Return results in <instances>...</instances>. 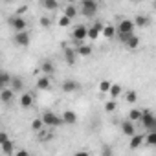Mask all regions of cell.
I'll list each match as a JSON object with an SVG mask.
<instances>
[{
	"label": "cell",
	"instance_id": "6da1fadb",
	"mask_svg": "<svg viewBox=\"0 0 156 156\" xmlns=\"http://www.w3.org/2000/svg\"><path fill=\"white\" fill-rule=\"evenodd\" d=\"M141 125L149 130V132H156V118L151 110H141V118H140Z\"/></svg>",
	"mask_w": 156,
	"mask_h": 156
},
{
	"label": "cell",
	"instance_id": "7a4b0ae2",
	"mask_svg": "<svg viewBox=\"0 0 156 156\" xmlns=\"http://www.w3.org/2000/svg\"><path fill=\"white\" fill-rule=\"evenodd\" d=\"M8 24L15 30V33H20V31H28V22L22 19V17H17V15H13V17H9L8 19Z\"/></svg>",
	"mask_w": 156,
	"mask_h": 156
},
{
	"label": "cell",
	"instance_id": "3957f363",
	"mask_svg": "<svg viewBox=\"0 0 156 156\" xmlns=\"http://www.w3.org/2000/svg\"><path fill=\"white\" fill-rule=\"evenodd\" d=\"M87 35H88V28H87V26H83V24L75 26V28L72 30V37H73V41L77 42V46H79V44H85Z\"/></svg>",
	"mask_w": 156,
	"mask_h": 156
},
{
	"label": "cell",
	"instance_id": "277c9868",
	"mask_svg": "<svg viewBox=\"0 0 156 156\" xmlns=\"http://www.w3.org/2000/svg\"><path fill=\"white\" fill-rule=\"evenodd\" d=\"M98 9H99V6H98V2H94V0H83L81 2V13L85 17H94L98 13Z\"/></svg>",
	"mask_w": 156,
	"mask_h": 156
},
{
	"label": "cell",
	"instance_id": "5b68a950",
	"mask_svg": "<svg viewBox=\"0 0 156 156\" xmlns=\"http://www.w3.org/2000/svg\"><path fill=\"white\" fill-rule=\"evenodd\" d=\"M116 33L118 35H130V33H134V22L130 19H123L116 26Z\"/></svg>",
	"mask_w": 156,
	"mask_h": 156
},
{
	"label": "cell",
	"instance_id": "8992f818",
	"mask_svg": "<svg viewBox=\"0 0 156 156\" xmlns=\"http://www.w3.org/2000/svg\"><path fill=\"white\" fill-rule=\"evenodd\" d=\"M118 37H119V41H121L129 50H138V48H140V37H138V35L130 33V35H118Z\"/></svg>",
	"mask_w": 156,
	"mask_h": 156
},
{
	"label": "cell",
	"instance_id": "52a82bcc",
	"mask_svg": "<svg viewBox=\"0 0 156 156\" xmlns=\"http://www.w3.org/2000/svg\"><path fill=\"white\" fill-rule=\"evenodd\" d=\"M42 123L44 125H48V127H59V125H62V121H61V116H57L55 112H44L42 114Z\"/></svg>",
	"mask_w": 156,
	"mask_h": 156
},
{
	"label": "cell",
	"instance_id": "ba28073f",
	"mask_svg": "<svg viewBox=\"0 0 156 156\" xmlns=\"http://www.w3.org/2000/svg\"><path fill=\"white\" fill-rule=\"evenodd\" d=\"M13 41H15V44H17V46H22V48H26V46H30V42H31V37H30V33H28V31H20V33H15Z\"/></svg>",
	"mask_w": 156,
	"mask_h": 156
},
{
	"label": "cell",
	"instance_id": "9c48e42d",
	"mask_svg": "<svg viewBox=\"0 0 156 156\" xmlns=\"http://www.w3.org/2000/svg\"><path fill=\"white\" fill-rule=\"evenodd\" d=\"M9 90L15 92H24V81L20 79L19 75H11V81H9Z\"/></svg>",
	"mask_w": 156,
	"mask_h": 156
},
{
	"label": "cell",
	"instance_id": "30bf717a",
	"mask_svg": "<svg viewBox=\"0 0 156 156\" xmlns=\"http://www.w3.org/2000/svg\"><path fill=\"white\" fill-rule=\"evenodd\" d=\"M61 121L66 123V125H75V123H77V114H75L73 110H64V112L61 114Z\"/></svg>",
	"mask_w": 156,
	"mask_h": 156
},
{
	"label": "cell",
	"instance_id": "8fae6325",
	"mask_svg": "<svg viewBox=\"0 0 156 156\" xmlns=\"http://www.w3.org/2000/svg\"><path fill=\"white\" fill-rule=\"evenodd\" d=\"M121 132H123L125 136H129V138H132L134 134H138V132H136L134 123H132V121H129V119H125V121L121 123Z\"/></svg>",
	"mask_w": 156,
	"mask_h": 156
},
{
	"label": "cell",
	"instance_id": "7c38bea8",
	"mask_svg": "<svg viewBox=\"0 0 156 156\" xmlns=\"http://www.w3.org/2000/svg\"><path fill=\"white\" fill-rule=\"evenodd\" d=\"M103 26H105V24H101V22H96L92 28H88V35H87V37H88V39H92V41H96V39L101 35V31H103Z\"/></svg>",
	"mask_w": 156,
	"mask_h": 156
},
{
	"label": "cell",
	"instance_id": "4fadbf2b",
	"mask_svg": "<svg viewBox=\"0 0 156 156\" xmlns=\"http://www.w3.org/2000/svg\"><path fill=\"white\" fill-rule=\"evenodd\" d=\"M62 92H66V94H72V92H75L77 88H79V83L77 81H73V79H66L64 83H62Z\"/></svg>",
	"mask_w": 156,
	"mask_h": 156
},
{
	"label": "cell",
	"instance_id": "5bb4252c",
	"mask_svg": "<svg viewBox=\"0 0 156 156\" xmlns=\"http://www.w3.org/2000/svg\"><path fill=\"white\" fill-rule=\"evenodd\" d=\"M9 81H11V73L6 70H0V92L9 87Z\"/></svg>",
	"mask_w": 156,
	"mask_h": 156
},
{
	"label": "cell",
	"instance_id": "9a60e30c",
	"mask_svg": "<svg viewBox=\"0 0 156 156\" xmlns=\"http://www.w3.org/2000/svg\"><path fill=\"white\" fill-rule=\"evenodd\" d=\"M143 140H145V134H134V136L130 138L129 147H130L132 151H136V149H140V147L143 145Z\"/></svg>",
	"mask_w": 156,
	"mask_h": 156
},
{
	"label": "cell",
	"instance_id": "2e32d148",
	"mask_svg": "<svg viewBox=\"0 0 156 156\" xmlns=\"http://www.w3.org/2000/svg\"><path fill=\"white\" fill-rule=\"evenodd\" d=\"M64 61L68 62V64H73L75 61H77V51H75V48H66L64 50Z\"/></svg>",
	"mask_w": 156,
	"mask_h": 156
},
{
	"label": "cell",
	"instance_id": "e0dca14e",
	"mask_svg": "<svg viewBox=\"0 0 156 156\" xmlns=\"http://www.w3.org/2000/svg\"><path fill=\"white\" fill-rule=\"evenodd\" d=\"M41 70H42V73H46V77H50V75L55 72V64H53L50 59H46V61H42V64H41Z\"/></svg>",
	"mask_w": 156,
	"mask_h": 156
},
{
	"label": "cell",
	"instance_id": "ac0fdd59",
	"mask_svg": "<svg viewBox=\"0 0 156 156\" xmlns=\"http://www.w3.org/2000/svg\"><path fill=\"white\" fill-rule=\"evenodd\" d=\"M31 105H33V94L22 92V96H20V107L22 108H30Z\"/></svg>",
	"mask_w": 156,
	"mask_h": 156
},
{
	"label": "cell",
	"instance_id": "d6986e66",
	"mask_svg": "<svg viewBox=\"0 0 156 156\" xmlns=\"http://www.w3.org/2000/svg\"><path fill=\"white\" fill-rule=\"evenodd\" d=\"M75 51H77V55H81V57H88V55H92V46L90 44H79L75 48Z\"/></svg>",
	"mask_w": 156,
	"mask_h": 156
},
{
	"label": "cell",
	"instance_id": "ffe728a7",
	"mask_svg": "<svg viewBox=\"0 0 156 156\" xmlns=\"http://www.w3.org/2000/svg\"><path fill=\"white\" fill-rule=\"evenodd\" d=\"M13 96H15V94H13L9 88H4L2 92H0V101H2L4 105H9V103L13 101Z\"/></svg>",
	"mask_w": 156,
	"mask_h": 156
},
{
	"label": "cell",
	"instance_id": "44dd1931",
	"mask_svg": "<svg viewBox=\"0 0 156 156\" xmlns=\"http://www.w3.org/2000/svg\"><path fill=\"white\" fill-rule=\"evenodd\" d=\"M50 85H51V81H50V77H46V75H42V77L37 79V88L39 90H50Z\"/></svg>",
	"mask_w": 156,
	"mask_h": 156
},
{
	"label": "cell",
	"instance_id": "7402d4cb",
	"mask_svg": "<svg viewBox=\"0 0 156 156\" xmlns=\"http://www.w3.org/2000/svg\"><path fill=\"white\" fill-rule=\"evenodd\" d=\"M132 22H134V28H136V26H140V28H145V26H149V24H151V19H149L147 15H138V17H136Z\"/></svg>",
	"mask_w": 156,
	"mask_h": 156
},
{
	"label": "cell",
	"instance_id": "603a6c76",
	"mask_svg": "<svg viewBox=\"0 0 156 156\" xmlns=\"http://www.w3.org/2000/svg\"><path fill=\"white\" fill-rule=\"evenodd\" d=\"M0 147H2V152L6 154V156H9V154H13V151H15V143L11 141V140H8L4 145H0Z\"/></svg>",
	"mask_w": 156,
	"mask_h": 156
},
{
	"label": "cell",
	"instance_id": "cb8c5ba5",
	"mask_svg": "<svg viewBox=\"0 0 156 156\" xmlns=\"http://www.w3.org/2000/svg\"><path fill=\"white\" fill-rule=\"evenodd\" d=\"M41 4H42V8H44V9H48V11H55V9L59 8V4L55 2V0H42Z\"/></svg>",
	"mask_w": 156,
	"mask_h": 156
},
{
	"label": "cell",
	"instance_id": "d4e9b609",
	"mask_svg": "<svg viewBox=\"0 0 156 156\" xmlns=\"http://www.w3.org/2000/svg\"><path fill=\"white\" fill-rule=\"evenodd\" d=\"M101 35H105L107 39H110V37H114V35H116V28H114L112 24H107V26H103Z\"/></svg>",
	"mask_w": 156,
	"mask_h": 156
},
{
	"label": "cell",
	"instance_id": "484cf974",
	"mask_svg": "<svg viewBox=\"0 0 156 156\" xmlns=\"http://www.w3.org/2000/svg\"><path fill=\"white\" fill-rule=\"evenodd\" d=\"M75 15H77V8H75L73 4H70V6H66V9H64V17H68V19L72 20V19H73Z\"/></svg>",
	"mask_w": 156,
	"mask_h": 156
},
{
	"label": "cell",
	"instance_id": "4316f807",
	"mask_svg": "<svg viewBox=\"0 0 156 156\" xmlns=\"http://www.w3.org/2000/svg\"><path fill=\"white\" fill-rule=\"evenodd\" d=\"M140 118H141V110H138V108H132L130 112H129V121H140Z\"/></svg>",
	"mask_w": 156,
	"mask_h": 156
},
{
	"label": "cell",
	"instance_id": "83f0119b",
	"mask_svg": "<svg viewBox=\"0 0 156 156\" xmlns=\"http://www.w3.org/2000/svg\"><path fill=\"white\" fill-rule=\"evenodd\" d=\"M42 127H44V123H42L41 118H35V119L31 121V129H33L35 132H42Z\"/></svg>",
	"mask_w": 156,
	"mask_h": 156
},
{
	"label": "cell",
	"instance_id": "f1b7e54d",
	"mask_svg": "<svg viewBox=\"0 0 156 156\" xmlns=\"http://www.w3.org/2000/svg\"><path fill=\"white\" fill-rule=\"evenodd\" d=\"M121 90H123V88H121V85H110L108 94H110V96H112V99H114V98H118V96L121 94Z\"/></svg>",
	"mask_w": 156,
	"mask_h": 156
},
{
	"label": "cell",
	"instance_id": "f546056e",
	"mask_svg": "<svg viewBox=\"0 0 156 156\" xmlns=\"http://www.w3.org/2000/svg\"><path fill=\"white\" fill-rule=\"evenodd\" d=\"M143 143H147V145H156V132H149V134L145 136Z\"/></svg>",
	"mask_w": 156,
	"mask_h": 156
},
{
	"label": "cell",
	"instance_id": "4dcf8cb0",
	"mask_svg": "<svg viewBox=\"0 0 156 156\" xmlns=\"http://www.w3.org/2000/svg\"><path fill=\"white\" fill-rule=\"evenodd\" d=\"M136 101H138V94H136L134 90H129V92H127V103L132 105V103H136Z\"/></svg>",
	"mask_w": 156,
	"mask_h": 156
},
{
	"label": "cell",
	"instance_id": "1f68e13d",
	"mask_svg": "<svg viewBox=\"0 0 156 156\" xmlns=\"http://www.w3.org/2000/svg\"><path fill=\"white\" fill-rule=\"evenodd\" d=\"M101 156H114V149L110 145H103L101 147Z\"/></svg>",
	"mask_w": 156,
	"mask_h": 156
},
{
	"label": "cell",
	"instance_id": "d6a6232c",
	"mask_svg": "<svg viewBox=\"0 0 156 156\" xmlns=\"http://www.w3.org/2000/svg\"><path fill=\"white\" fill-rule=\"evenodd\" d=\"M110 85H112V83H108V81H101L98 88H99V92H103V94H105V92H108V90H110Z\"/></svg>",
	"mask_w": 156,
	"mask_h": 156
},
{
	"label": "cell",
	"instance_id": "836d02e7",
	"mask_svg": "<svg viewBox=\"0 0 156 156\" xmlns=\"http://www.w3.org/2000/svg\"><path fill=\"white\" fill-rule=\"evenodd\" d=\"M70 22H72V20H70L68 17H64V15L59 19V26H61V28H68V26H70Z\"/></svg>",
	"mask_w": 156,
	"mask_h": 156
},
{
	"label": "cell",
	"instance_id": "e575fe53",
	"mask_svg": "<svg viewBox=\"0 0 156 156\" xmlns=\"http://www.w3.org/2000/svg\"><path fill=\"white\" fill-rule=\"evenodd\" d=\"M105 110H107V112H114V110H116V101H114V99H110V101L105 105Z\"/></svg>",
	"mask_w": 156,
	"mask_h": 156
},
{
	"label": "cell",
	"instance_id": "d590c367",
	"mask_svg": "<svg viewBox=\"0 0 156 156\" xmlns=\"http://www.w3.org/2000/svg\"><path fill=\"white\" fill-rule=\"evenodd\" d=\"M39 22H41V26H42V28H50V26H51V20H50L48 17H41V20H39Z\"/></svg>",
	"mask_w": 156,
	"mask_h": 156
},
{
	"label": "cell",
	"instance_id": "8d00e7d4",
	"mask_svg": "<svg viewBox=\"0 0 156 156\" xmlns=\"http://www.w3.org/2000/svg\"><path fill=\"white\" fill-rule=\"evenodd\" d=\"M8 140H9V134L8 132H0V145H4Z\"/></svg>",
	"mask_w": 156,
	"mask_h": 156
},
{
	"label": "cell",
	"instance_id": "74e56055",
	"mask_svg": "<svg viewBox=\"0 0 156 156\" xmlns=\"http://www.w3.org/2000/svg\"><path fill=\"white\" fill-rule=\"evenodd\" d=\"M15 156H30V152H28L26 149H20V151H19V152L15 154Z\"/></svg>",
	"mask_w": 156,
	"mask_h": 156
},
{
	"label": "cell",
	"instance_id": "f35d334b",
	"mask_svg": "<svg viewBox=\"0 0 156 156\" xmlns=\"http://www.w3.org/2000/svg\"><path fill=\"white\" fill-rule=\"evenodd\" d=\"M73 156H90V152H87V151H77Z\"/></svg>",
	"mask_w": 156,
	"mask_h": 156
}]
</instances>
